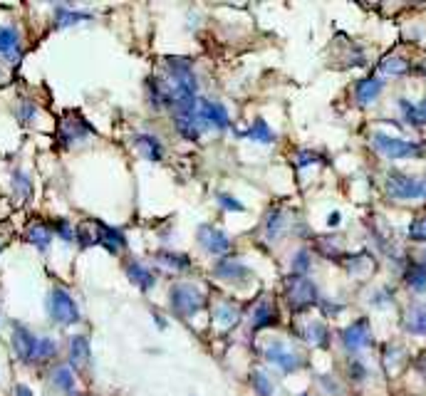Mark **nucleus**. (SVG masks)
Masks as SVG:
<instances>
[{"label": "nucleus", "instance_id": "e433bc0d", "mask_svg": "<svg viewBox=\"0 0 426 396\" xmlns=\"http://www.w3.org/2000/svg\"><path fill=\"white\" fill-rule=\"evenodd\" d=\"M399 109H402L404 119H407L409 124H414V127H422V124H424V119H422V114H419V109L414 107L409 99H399Z\"/></svg>", "mask_w": 426, "mask_h": 396}, {"label": "nucleus", "instance_id": "4c0bfd02", "mask_svg": "<svg viewBox=\"0 0 426 396\" xmlns=\"http://www.w3.org/2000/svg\"><path fill=\"white\" fill-rule=\"evenodd\" d=\"M35 117H38V107H35V102H30V99H23V102L18 104V119L23 124H33Z\"/></svg>", "mask_w": 426, "mask_h": 396}, {"label": "nucleus", "instance_id": "7ed1b4c3", "mask_svg": "<svg viewBox=\"0 0 426 396\" xmlns=\"http://www.w3.org/2000/svg\"><path fill=\"white\" fill-rule=\"evenodd\" d=\"M285 300H288L290 310L303 312V310L318 305L320 300L318 285L310 278H305V275H290V278L285 280Z\"/></svg>", "mask_w": 426, "mask_h": 396}, {"label": "nucleus", "instance_id": "20e7f679", "mask_svg": "<svg viewBox=\"0 0 426 396\" xmlns=\"http://www.w3.org/2000/svg\"><path fill=\"white\" fill-rule=\"evenodd\" d=\"M372 147L377 149L382 157L387 159H419L422 157V144L417 142H409V139H402V137H392V134H384V132H374L372 134Z\"/></svg>", "mask_w": 426, "mask_h": 396}, {"label": "nucleus", "instance_id": "8fccbe9b", "mask_svg": "<svg viewBox=\"0 0 426 396\" xmlns=\"http://www.w3.org/2000/svg\"><path fill=\"white\" fill-rule=\"evenodd\" d=\"M300 396H308V394H300Z\"/></svg>", "mask_w": 426, "mask_h": 396}, {"label": "nucleus", "instance_id": "473e14b6", "mask_svg": "<svg viewBox=\"0 0 426 396\" xmlns=\"http://www.w3.org/2000/svg\"><path fill=\"white\" fill-rule=\"evenodd\" d=\"M379 72L382 74H404V72H409V60H404V57H387V60H382L379 62Z\"/></svg>", "mask_w": 426, "mask_h": 396}, {"label": "nucleus", "instance_id": "09e8293b", "mask_svg": "<svg viewBox=\"0 0 426 396\" xmlns=\"http://www.w3.org/2000/svg\"><path fill=\"white\" fill-rule=\"evenodd\" d=\"M424 265H426V253H424Z\"/></svg>", "mask_w": 426, "mask_h": 396}, {"label": "nucleus", "instance_id": "a211bd4d", "mask_svg": "<svg viewBox=\"0 0 426 396\" xmlns=\"http://www.w3.org/2000/svg\"><path fill=\"white\" fill-rule=\"evenodd\" d=\"M384 82L377 77H362L357 84H354V97H357L359 104H372L374 99L382 94Z\"/></svg>", "mask_w": 426, "mask_h": 396}, {"label": "nucleus", "instance_id": "f8f14e48", "mask_svg": "<svg viewBox=\"0 0 426 396\" xmlns=\"http://www.w3.org/2000/svg\"><path fill=\"white\" fill-rule=\"evenodd\" d=\"M20 50H23L20 30L15 28V25H0V60H5V62H18Z\"/></svg>", "mask_w": 426, "mask_h": 396}, {"label": "nucleus", "instance_id": "6ab92c4d", "mask_svg": "<svg viewBox=\"0 0 426 396\" xmlns=\"http://www.w3.org/2000/svg\"><path fill=\"white\" fill-rule=\"evenodd\" d=\"M275 322H278V312H275L273 302L260 300V302L253 307V315H250V327L265 329V327H273Z\"/></svg>", "mask_w": 426, "mask_h": 396}, {"label": "nucleus", "instance_id": "423d86ee", "mask_svg": "<svg viewBox=\"0 0 426 396\" xmlns=\"http://www.w3.org/2000/svg\"><path fill=\"white\" fill-rule=\"evenodd\" d=\"M340 342L347 352H359V349L369 347L372 344V327H369V319L367 317H359L354 319L352 324L340 332Z\"/></svg>", "mask_w": 426, "mask_h": 396}, {"label": "nucleus", "instance_id": "a19ab883", "mask_svg": "<svg viewBox=\"0 0 426 396\" xmlns=\"http://www.w3.org/2000/svg\"><path fill=\"white\" fill-rule=\"evenodd\" d=\"M349 379H352V382H364V379H367V369H364V364L359 362V359L349 362Z\"/></svg>", "mask_w": 426, "mask_h": 396}, {"label": "nucleus", "instance_id": "7c9ffc66", "mask_svg": "<svg viewBox=\"0 0 426 396\" xmlns=\"http://www.w3.org/2000/svg\"><path fill=\"white\" fill-rule=\"evenodd\" d=\"M13 191L20 200H28L33 196V181H30V176L25 171L13 174Z\"/></svg>", "mask_w": 426, "mask_h": 396}, {"label": "nucleus", "instance_id": "f03ea898", "mask_svg": "<svg viewBox=\"0 0 426 396\" xmlns=\"http://www.w3.org/2000/svg\"><path fill=\"white\" fill-rule=\"evenodd\" d=\"M387 196L394 200H426V176H409L402 171H389L387 181Z\"/></svg>", "mask_w": 426, "mask_h": 396}, {"label": "nucleus", "instance_id": "f704fd0d", "mask_svg": "<svg viewBox=\"0 0 426 396\" xmlns=\"http://www.w3.org/2000/svg\"><path fill=\"white\" fill-rule=\"evenodd\" d=\"M250 387H253V392L258 394V396H273L275 394L273 382H270V379L265 377L263 372H253V374H250Z\"/></svg>", "mask_w": 426, "mask_h": 396}, {"label": "nucleus", "instance_id": "9d476101", "mask_svg": "<svg viewBox=\"0 0 426 396\" xmlns=\"http://www.w3.org/2000/svg\"><path fill=\"white\" fill-rule=\"evenodd\" d=\"M198 245L208 255H225L230 250V238L213 223L198 225Z\"/></svg>", "mask_w": 426, "mask_h": 396}, {"label": "nucleus", "instance_id": "79ce46f5", "mask_svg": "<svg viewBox=\"0 0 426 396\" xmlns=\"http://www.w3.org/2000/svg\"><path fill=\"white\" fill-rule=\"evenodd\" d=\"M318 162V154L315 152H308V149H305V152H298L295 154V164H298L300 169L303 166H310V164H315Z\"/></svg>", "mask_w": 426, "mask_h": 396}, {"label": "nucleus", "instance_id": "9b49d317", "mask_svg": "<svg viewBox=\"0 0 426 396\" xmlns=\"http://www.w3.org/2000/svg\"><path fill=\"white\" fill-rule=\"evenodd\" d=\"M213 273H215V278L225 280V283H248L250 280V268L243 263V260L233 258V255H225V258L215 260Z\"/></svg>", "mask_w": 426, "mask_h": 396}, {"label": "nucleus", "instance_id": "ddd939ff", "mask_svg": "<svg viewBox=\"0 0 426 396\" xmlns=\"http://www.w3.org/2000/svg\"><path fill=\"white\" fill-rule=\"evenodd\" d=\"M94 225H97V233H94V240H97V245H102L107 253H114L117 255L119 250L127 248V238H124L122 230L112 228V225L102 223V220H94Z\"/></svg>", "mask_w": 426, "mask_h": 396}, {"label": "nucleus", "instance_id": "b1692460", "mask_svg": "<svg viewBox=\"0 0 426 396\" xmlns=\"http://www.w3.org/2000/svg\"><path fill=\"white\" fill-rule=\"evenodd\" d=\"M52 384L55 389H60L62 394L74 396V369L69 364H60L52 369Z\"/></svg>", "mask_w": 426, "mask_h": 396}, {"label": "nucleus", "instance_id": "de8ad7c7", "mask_svg": "<svg viewBox=\"0 0 426 396\" xmlns=\"http://www.w3.org/2000/svg\"><path fill=\"white\" fill-rule=\"evenodd\" d=\"M417 109H419V114H422V119H424V122H426V99H424L422 104H419Z\"/></svg>", "mask_w": 426, "mask_h": 396}, {"label": "nucleus", "instance_id": "4be33fe9", "mask_svg": "<svg viewBox=\"0 0 426 396\" xmlns=\"http://www.w3.org/2000/svg\"><path fill=\"white\" fill-rule=\"evenodd\" d=\"M240 137L250 139V142L255 144H275V132L268 127V122L265 119H253V124H250L245 132H240Z\"/></svg>", "mask_w": 426, "mask_h": 396}, {"label": "nucleus", "instance_id": "f257e3e1", "mask_svg": "<svg viewBox=\"0 0 426 396\" xmlns=\"http://www.w3.org/2000/svg\"><path fill=\"white\" fill-rule=\"evenodd\" d=\"M169 307L181 317H191L206 307V295L191 283H174L169 288Z\"/></svg>", "mask_w": 426, "mask_h": 396}, {"label": "nucleus", "instance_id": "2eb2a0df", "mask_svg": "<svg viewBox=\"0 0 426 396\" xmlns=\"http://www.w3.org/2000/svg\"><path fill=\"white\" fill-rule=\"evenodd\" d=\"M132 147L137 149L147 162H162L164 159V147L154 134H134Z\"/></svg>", "mask_w": 426, "mask_h": 396}, {"label": "nucleus", "instance_id": "6e6552de", "mask_svg": "<svg viewBox=\"0 0 426 396\" xmlns=\"http://www.w3.org/2000/svg\"><path fill=\"white\" fill-rule=\"evenodd\" d=\"M38 339L40 337L30 327H25V324H20V322H13V337H10V342H13V349H15V354H18L20 362H25V364L35 362Z\"/></svg>", "mask_w": 426, "mask_h": 396}, {"label": "nucleus", "instance_id": "412c9836", "mask_svg": "<svg viewBox=\"0 0 426 396\" xmlns=\"http://www.w3.org/2000/svg\"><path fill=\"white\" fill-rule=\"evenodd\" d=\"M52 228L45 223H33L28 230H25V240H28L30 245H35V248L40 250V253H45V250L50 248V243H52Z\"/></svg>", "mask_w": 426, "mask_h": 396}, {"label": "nucleus", "instance_id": "c9c22d12", "mask_svg": "<svg viewBox=\"0 0 426 396\" xmlns=\"http://www.w3.org/2000/svg\"><path fill=\"white\" fill-rule=\"evenodd\" d=\"M409 240H414V243H426V213L412 220V225H409Z\"/></svg>", "mask_w": 426, "mask_h": 396}, {"label": "nucleus", "instance_id": "4468645a", "mask_svg": "<svg viewBox=\"0 0 426 396\" xmlns=\"http://www.w3.org/2000/svg\"><path fill=\"white\" fill-rule=\"evenodd\" d=\"M174 127H176V132L181 134L186 142H198L203 129H206V124L201 122L198 112H189V114H174Z\"/></svg>", "mask_w": 426, "mask_h": 396}, {"label": "nucleus", "instance_id": "2f4dec72", "mask_svg": "<svg viewBox=\"0 0 426 396\" xmlns=\"http://www.w3.org/2000/svg\"><path fill=\"white\" fill-rule=\"evenodd\" d=\"M57 354V342L52 337H40L38 339V349H35V362L33 364H40V362H47Z\"/></svg>", "mask_w": 426, "mask_h": 396}, {"label": "nucleus", "instance_id": "aec40b11", "mask_svg": "<svg viewBox=\"0 0 426 396\" xmlns=\"http://www.w3.org/2000/svg\"><path fill=\"white\" fill-rule=\"evenodd\" d=\"M404 329L417 337H426V305H414L404 315Z\"/></svg>", "mask_w": 426, "mask_h": 396}, {"label": "nucleus", "instance_id": "c756f323", "mask_svg": "<svg viewBox=\"0 0 426 396\" xmlns=\"http://www.w3.org/2000/svg\"><path fill=\"white\" fill-rule=\"evenodd\" d=\"M213 317H215V322H220L223 327H233V324H238V319H240V310L235 307L233 302H220L218 307L213 310Z\"/></svg>", "mask_w": 426, "mask_h": 396}, {"label": "nucleus", "instance_id": "49530a36", "mask_svg": "<svg viewBox=\"0 0 426 396\" xmlns=\"http://www.w3.org/2000/svg\"><path fill=\"white\" fill-rule=\"evenodd\" d=\"M340 218H342V215H340L337 210H332V213H330V218H327V225H340Z\"/></svg>", "mask_w": 426, "mask_h": 396}, {"label": "nucleus", "instance_id": "58836bf2", "mask_svg": "<svg viewBox=\"0 0 426 396\" xmlns=\"http://www.w3.org/2000/svg\"><path fill=\"white\" fill-rule=\"evenodd\" d=\"M215 200H218L220 208L230 210V213H243V210H245V205L240 203L235 196H230V193H218V198H215Z\"/></svg>", "mask_w": 426, "mask_h": 396}, {"label": "nucleus", "instance_id": "39448f33", "mask_svg": "<svg viewBox=\"0 0 426 396\" xmlns=\"http://www.w3.org/2000/svg\"><path fill=\"white\" fill-rule=\"evenodd\" d=\"M47 315L55 324L60 327H69V324L79 322V307L74 298L65 288H52L47 295Z\"/></svg>", "mask_w": 426, "mask_h": 396}, {"label": "nucleus", "instance_id": "5701e85b", "mask_svg": "<svg viewBox=\"0 0 426 396\" xmlns=\"http://www.w3.org/2000/svg\"><path fill=\"white\" fill-rule=\"evenodd\" d=\"M404 283L412 293L424 295L426 293V265L424 263H409L404 270Z\"/></svg>", "mask_w": 426, "mask_h": 396}, {"label": "nucleus", "instance_id": "ea45409f", "mask_svg": "<svg viewBox=\"0 0 426 396\" xmlns=\"http://www.w3.org/2000/svg\"><path fill=\"white\" fill-rule=\"evenodd\" d=\"M310 253L308 250H298L295 253V258H293V275H305L310 270Z\"/></svg>", "mask_w": 426, "mask_h": 396}, {"label": "nucleus", "instance_id": "cd10ccee", "mask_svg": "<svg viewBox=\"0 0 426 396\" xmlns=\"http://www.w3.org/2000/svg\"><path fill=\"white\" fill-rule=\"evenodd\" d=\"M147 92H149V102H152L157 109L169 107V89H167V84H164L162 79L149 77L147 79Z\"/></svg>", "mask_w": 426, "mask_h": 396}, {"label": "nucleus", "instance_id": "c03bdc74", "mask_svg": "<svg viewBox=\"0 0 426 396\" xmlns=\"http://www.w3.org/2000/svg\"><path fill=\"white\" fill-rule=\"evenodd\" d=\"M320 384H325V389H327V392L340 394V387L335 382H330V377H320Z\"/></svg>", "mask_w": 426, "mask_h": 396}, {"label": "nucleus", "instance_id": "a878e982", "mask_svg": "<svg viewBox=\"0 0 426 396\" xmlns=\"http://www.w3.org/2000/svg\"><path fill=\"white\" fill-rule=\"evenodd\" d=\"M84 20H92V15L84 13V10H72V8H65L60 5L57 13H55V28H69V25H77L84 23Z\"/></svg>", "mask_w": 426, "mask_h": 396}, {"label": "nucleus", "instance_id": "0eeeda50", "mask_svg": "<svg viewBox=\"0 0 426 396\" xmlns=\"http://www.w3.org/2000/svg\"><path fill=\"white\" fill-rule=\"evenodd\" d=\"M263 354H265V359H268L270 364L280 367L285 374L298 372V369L303 367V357H300L298 352H293V349H290L285 342H280V339H275V342H268V347H265Z\"/></svg>", "mask_w": 426, "mask_h": 396}, {"label": "nucleus", "instance_id": "dca6fc26", "mask_svg": "<svg viewBox=\"0 0 426 396\" xmlns=\"http://www.w3.org/2000/svg\"><path fill=\"white\" fill-rule=\"evenodd\" d=\"M127 278L132 280L134 285H137L139 290H144V293H149V290L157 285V278H154V273L147 268L144 263H139V260H129L127 263Z\"/></svg>", "mask_w": 426, "mask_h": 396}, {"label": "nucleus", "instance_id": "c85d7f7f", "mask_svg": "<svg viewBox=\"0 0 426 396\" xmlns=\"http://www.w3.org/2000/svg\"><path fill=\"white\" fill-rule=\"evenodd\" d=\"M157 260L162 265H167V268L176 270V273L191 268V258L184 255V253H174V250H162V253H157Z\"/></svg>", "mask_w": 426, "mask_h": 396}, {"label": "nucleus", "instance_id": "72a5a7b5", "mask_svg": "<svg viewBox=\"0 0 426 396\" xmlns=\"http://www.w3.org/2000/svg\"><path fill=\"white\" fill-rule=\"evenodd\" d=\"M50 228H52V235H55V238H62L65 243H74V240H77V230L72 228V223H69V220L57 218L52 225H50Z\"/></svg>", "mask_w": 426, "mask_h": 396}, {"label": "nucleus", "instance_id": "bb28decb", "mask_svg": "<svg viewBox=\"0 0 426 396\" xmlns=\"http://www.w3.org/2000/svg\"><path fill=\"white\" fill-rule=\"evenodd\" d=\"M263 230H265V238H268L270 243H273V240H278L280 235H283V230H285V215H283V210H280V208L268 210Z\"/></svg>", "mask_w": 426, "mask_h": 396}, {"label": "nucleus", "instance_id": "393cba45", "mask_svg": "<svg viewBox=\"0 0 426 396\" xmlns=\"http://www.w3.org/2000/svg\"><path fill=\"white\" fill-rule=\"evenodd\" d=\"M300 334H303L305 342L315 344V347H327V344H330V329L325 327L323 322H318V319L305 324Z\"/></svg>", "mask_w": 426, "mask_h": 396}, {"label": "nucleus", "instance_id": "a18cd8bd", "mask_svg": "<svg viewBox=\"0 0 426 396\" xmlns=\"http://www.w3.org/2000/svg\"><path fill=\"white\" fill-rule=\"evenodd\" d=\"M414 364H417L419 374H422V377L426 379V352H424V354H419V357H417V362H414Z\"/></svg>", "mask_w": 426, "mask_h": 396}, {"label": "nucleus", "instance_id": "1a4fd4ad", "mask_svg": "<svg viewBox=\"0 0 426 396\" xmlns=\"http://www.w3.org/2000/svg\"><path fill=\"white\" fill-rule=\"evenodd\" d=\"M196 112H198V117H201V122L206 124V127L215 129V132H225V129L230 127L228 109H225L220 102H215V99H198Z\"/></svg>", "mask_w": 426, "mask_h": 396}, {"label": "nucleus", "instance_id": "f3484780", "mask_svg": "<svg viewBox=\"0 0 426 396\" xmlns=\"http://www.w3.org/2000/svg\"><path fill=\"white\" fill-rule=\"evenodd\" d=\"M89 357H92V352H89V339L84 337V334H74V337L69 339V367L72 369L87 367Z\"/></svg>", "mask_w": 426, "mask_h": 396}, {"label": "nucleus", "instance_id": "37998d69", "mask_svg": "<svg viewBox=\"0 0 426 396\" xmlns=\"http://www.w3.org/2000/svg\"><path fill=\"white\" fill-rule=\"evenodd\" d=\"M13 394L15 396H33V389H30L28 384H15Z\"/></svg>", "mask_w": 426, "mask_h": 396}]
</instances>
